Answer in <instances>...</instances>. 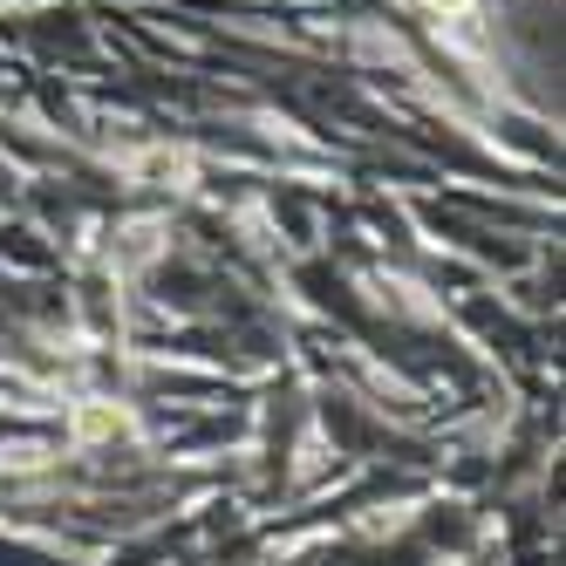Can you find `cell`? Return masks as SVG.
Instances as JSON below:
<instances>
[{"label": "cell", "instance_id": "1", "mask_svg": "<svg viewBox=\"0 0 566 566\" xmlns=\"http://www.w3.org/2000/svg\"><path fill=\"white\" fill-rule=\"evenodd\" d=\"M103 430H116V417H109V410H90V417H83V437H103Z\"/></svg>", "mask_w": 566, "mask_h": 566}, {"label": "cell", "instance_id": "2", "mask_svg": "<svg viewBox=\"0 0 566 566\" xmlns=\"http://www.w3.org/2000/svg\"><path fill=\"white\" fill-rule=\"evenodd\" d=\"M437 8H458V0H437Z\"/></svg>", "mask_w": 566, "mask_h": 566}]
</instances>
